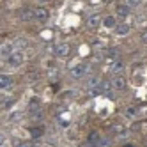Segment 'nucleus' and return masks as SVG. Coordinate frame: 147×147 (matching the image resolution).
I'll return each instance as SVG.
<instances>
[{"label":"nucleus","mask_w":147,"mask_h":147,"mask_svg":"<svg viewBox=\"0 0 147 147\" xmlns=\"http://www.w3.org/2000/svg\"><path fill=\"white\" fill-rule=\"evenodd\" d=\"M110 131L115 133V135H124L126 133V128H124V126H121V124H113L112 128H110Z\"/></svg>","instance_id":"nucleus-15"},{"label":"nucleus","mask_w":147,"mask_h":147,"mask_svg":"<svg viewBox=\"0 0 147 147\" xmlns=\"http://www.w3.org/2000/svg\"><path fill=\"white\" fill-rule=\"evenodd\" d=\"M34 14H36L37 20H41V22H46L48 16H50V11H48L46 7H37L36 11H34Z\"/></svg>","instance_id":"nucleus-5"},{"label":"nucleus","mask_w":147,"mask_h":147,"mask_svg":"<svg viewBox=\"0 0 147 147\" xmlns=\"http://www.w3.org/2000/svg\"><path fill=\"white\" fill-rule=\"evenodd\" d=\"M89 142L92 144V142H99V135L98 133H90L89 135Z\"/></svg>","instance_id":"nucleus-20"},{"label":"nucleus","mask_w":147,"mask_h":147,"mask_svg":"<svg viewBox=\"0 0 147 147\" xmlns=\"http://www.w3.org/2000/svg\"><path fill=\"white\" fill-rule=\"evenodd\" d=\"M121 71H124V62H121V60H112L110 73H121Z\"/></svg>","instance_id":"nucleus-8"},{"label":"nucleus","mask_w":147,"mask_h":147,"mask_svg":"<svg viewBox=\"0 0 147 147\" xmlns=\"http://www.w3.org/2000/svg\"><path fill=\"white\" fill-rule=\"evenodd\" d=\"M99 147H110V140L108 138H101L99 140Z\"/></svg>","instance_id":"nucleus-21"},{"label":"nucleus","mask_w":147,"mask_h":147,"mask_svg":"<svg viewBox=\"0 0 147 147\" xmlns=\"http://www.w3.org/2000/svg\"><path fill=\"white\" fill-rule=\"evenodd\" d=\"M87 25H89V28H98L101 25V16L99 14H90L89 20H87Z\"/></svg>","instance_id":"nucleus-6"},{"label":"nucleus","mask_w":147,"mask_h":147,"mask_svg":"<svg viewBox=\"0 0 147 147\" xmlns=\"http://www.w3.org/2000/svg\"><path fill=\"white\" fill-rule=\"evenodd\" d=\"M55 53L59 57H67L71 53V45H67V43H59L57 48H55Z\"/></svg>","instance_id":"nucleus-3"},{"label":"nucleus","mask_w":147,"mask_h":147,"mask_svg":"<svg viewBox=\"0 0 147 147\" xmlns=\"http://www.w3.org/2000/svg\"><path fill=\"white\" fill-rule=\"evenodd\" d=\"M9 103H13V99H11V98H4V99H2V107L7 108V107H9Z\"/></svg>","instance_id":"nucleus-22"},{"label":"nucleus","mask_w":147,"mask_h":147,"mask_svg":"<svg viewBox=\"0 0 147 147\" xmlns=\"http://www.w3.org/2000/svg\"><path fill=\"white\" fill-rule=\"evenodd\" d=\"M119 55H121V51H119L117 48H110V50L107 51V57L112 59V60H119Z\"/></svg>","instance_id":"nucleus-13"},{"label":"nucleus","mask_w":147,"mask_h":147,"mask_svg":"<svg viewBox=\"0 0 147 147\" xmlns=\"http://www.w3.org/2000/svg\"><path fill=\"white\" fill-rule=\"evenodd\" d=\"M80 147H96V145H94V144H90V142H87V144H82Z\"/></svg>","instance_id":"nucleus-27"},{"label":"nucleus","mask_w":147,"mask_h":147,"mask_svg":"<svg viewBox=\"0 0 147 147\" xmlns=\"http://www.w3.org/2000/svg\"><path fill=\"white\" fill-rule=\"evenodd\" d=\"M99 87H101V90H103V92H105V90H108V89H110V82H103Z\"/></svg>","instance_id":"nucleus-24"},{"label":"nucleus","mask_w":147,"mask_h":147,"mask_svg":"<svg viewBox=\"0 0 147 147\" xmlns=\"http://www.w3.org/2000/svg\"><path fill=\"white\" fill-rule=\"evenodd\" d=\"M103 23H105V27H107V28H113V27H117V23H115V18H113V16H107Z\"/></svg>","instance_id":"nucleus-16"},{"label":"nucleus","mask_w":147,"mask_h":147,"mask_svg":"<svg viewBox=\"0 0 147 147\" xmlns=\"http://www.w3.org/2000/svg\"><path fill=\"white\" fill-rule=\"evenodd\" d=\"M128 4H129L131 7H136V5L142 4V0H128Z\"/></svg>","instance_id":"nucleus-23"},{"label":"nucleus","mask_w":147,"mask_h":147,"mask_svg":"<svg viewBox=\"0 0 147 147\" xmlns=\"http://www.w3.org/2000/svg\"><path fill=\"white\" fill-rule=\"evenodd\" d=\"M27 45H28V41L23 39V37H20V39H16L14 43H13V48H14V50H23Z\"/></svg>","instance_id":"nucleus-11"},{"label":"nucleus","mask_w":147,"mask_h":147,"mask_svg":"<svg viewBox=\"0 0 147 147\" xmlns=\"http://www.w3.org/2000/svg\"><path fill=\"white\" fill-rule=\"evenodd\" d=\"M85 71H87V67L83 66V64H78V66H75L69 73H71V76L75 78V80H80V78H83L85 76Z\"/></svg>","instance_id":"nucleus-2"},{"label":"nucleus","mask_w":147,"mask_h":147,"mask_svg":"<svg viewBox=\"0 0 147 147\" xmlns=\"http://www.w3.org/2000/svg\"><path fill=\"white\" fill-rule=\"evenodd\" d=\"M7 62H9L11 66H14V67L22 64V62H23V53H22V50H13V53L9 55Z\"/></svg>","instance_id":"nucleus-1"},{"label":"nucleus","mask_w":147,"mask_h":147,"mask_svg":"<svg viewBox=\"0 0 147 147\" xmlns=\"http://www.w3.org/2000/svg\"><path fill=\"white\" fill-rule=\"evenodd\" d=\"M0 87H2L4 90H9L13 87V80L9 76H5V75H2V76H0Z\"/></svg>","instance_id":"nucleus-9"},{"label":"nucleus","mask_w":147,"mask_h":147,"mask_svg":"<svg viewBox=\"0 0 147 147\" xmlns=\"http://www.w3.org/2000/svg\"><path fill=\"white\" fill-rule=\"evenodd\" d=\"M142 41H144V43H147V30H144V32H142Z\"/></svg>","instance_id":"nucleus-26"},{"label":"nucleus","mask_w":147,"mask_h":147,"mask_svg":"<svg viewBox=\"0 0 147 147\" xmlns=\"http://www.w3.org/2000/svg\"><path fill=\"white\" fill-rule=\"evenodd\" d=\"M136 115V110L133 108V107H129V108H126V117H129V119H133Z\"/></svg>","instance_id":"nucleus-19"},{"label":"nucleus","mask_w":147,"mask_h":147,"mask_svg":"<svg viewBox=\"0 0 147 147\" xmlns=\"http://www.w3.org/2000/svg\"><path fill=\"white\" fill-rule=\"evenodd\" d=\"M23 20V22H30L32 18H36V14H34V11H30V9H23L22 11V16H20Z\"/></svg>","instance_id":"nucleus-12"},{"label":"nucleus","mask_w":147,"mask_h":147,"mask_svg":"<svg viewBox=\"0 0 147 147\" xmlns=\"http://www.w3.org/2000/svg\"><path fill=\"white\" fill-rule=\"evenodd\" d=\"M45 135V128H30V136H32V138H41V136Z\"/></svg>","instance_id":"nucleus-10"},{"label":"nucleus","mask_w":147,"mask_h":147,"mask_svg":"<svg viewBox=\"0 0 147 147\" xmlns=\"http://www.w3.org/2000/svg\"><path fill=\"white\" fill-rule=\"evenodd\" d=\"M115 28H117V34H119V36H124V34L129 32V27H128V25H117Z\"/></svg>","instance_id":"nucleus-17"},{"label":"nucleus","mask_w":147,"mask_h":147,"mask_svg":"<svg viewBox=\"0 0 147 147\" xmlns=\"http://www.w3.org/2000/svg\"><path fill=\"white\" fill-rule=\"evenodd\" d=\"M39 107H41V103H39V99H32V101L28 103V110L32 112V113L39 112Z\"/></svg>","instance_id":"nucleus-14"},{"label":"nucleus","mask_w":147,"mask_h":147,"mask_svg":"<svg viewBox=\"0 0 147 147\" xmlns=\"http://www.w3.org/2000/svg\"><path fill=\"white\" fill-rule=\"evenodd\" d=\"M112 87H113L115 90H124V89H126V78H124V76H115V78L112 80Z\"/></svg>","instance_id":"nucleus-4"},{"label":"nucleus","mask_w":147,"mask_h":147,"mask_svg":"<svg viewBox=\"0 0 147 147\" xmlns=\"http://www.w3.org/2000/svg\"><path fill=\"white\" fill-rule=\"evenodd\" d=\"M16 147H34V144H30V142H22V144H18Z\"/></svg>","instance_id":"nucleus-25"},{"label":"nucleus","mask_w":147,"mask_h":147,"mask_svg":"<svg viewBox=\"0 0 147 147\" xmlns=\"http://www.w3.org/2000/svg\"><path fill=\"white\" fill-rule=\"evenodd\" d=\"M98 83H99V78H98V76H92V78L87 82V89H94V87H98Z\"/></svg>","instance_id":"nucleus-18"},{"label":"nucleus","mask_w":147,"mask_h":147,"mask_svg":"<svg viewBox=\"0 0 147 147\" xmlns=\"http://www.w3.org/2000/svg\"><path fill=\"white\" fill-rule=\"evenodd\" d=\"M115 13H117V16H121V18H126V16H129V7L124 5V4H119L115 7Z\"/></svg>","instance_id":"nucleus-7"}]
</instances>
